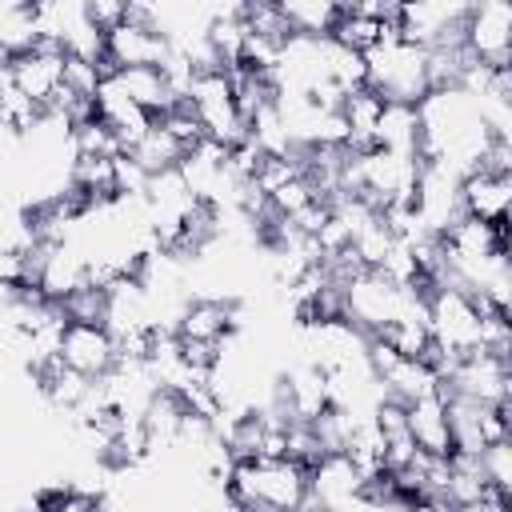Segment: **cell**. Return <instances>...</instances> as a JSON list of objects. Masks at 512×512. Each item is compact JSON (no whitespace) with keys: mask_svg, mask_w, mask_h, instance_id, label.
Instances as JSON below:
<instances>
[{"mask_svg":"<svg viewBox=\"0 0 512 512\" xmlns=\"http://www.w3.org/2000/svg\"><path fill=\"white\" fill-rule=\"evenodd\" d=\"M172 56L168 36L156 24H140V20H120L112 32H104V76L108 72H124V68H164Z\"/></svg>","mask_w":512,"mask_h":512,"instance_id":"cell-5","label":"cell"},{"mask_svg":"<svg viewBox=\"0 0 512 512\" xmlns=\"http://www.w3.org/2000/svg\"><path fill=\"white\" fill-rule=\"evenodd\" d=\"M84 12L100 32H112L124 20V0H84Z\"/></svg>","mask_w":512,"mask_h":512,"instance_id":"cell-20","label":"cell"},{"mask_svg":"<svg viewBox=\"0 0 512 512\" xmlns=\"http://www.w3.org/2000/svg\"><path fill=\"white\" fill-rule=\"evenodd\" d=\"M380 112H384V96H376L372 88H356V92L344 96L340 116H344V128H348V144H344L348 152H364V148H372Z\"/></svg>","mask_w":512,"mask_h":512,"instance_id":"cell-14","label":"cell"},{"mask_svg":"<svg viewBox=\"0 0 512 512\" xmlns=\"http://www.w3.org/2000/svg\"><path fill=\"white\" fill-rule=\"evenodd\" d=\"M236 328H240V308L220 296H192V300H184V308L176 316V336L184 344L224 348L236 336Z\"/></svg>","mask_w":512,"mask_h":512,"instance_id":"cell-6","label":"cell"},{"mask_svg":"<svg viewBox=\"0 0 512 512\" xmlns=\"http://www.w3.org/2000/svg\"><path fill=\"white\" fill-rule=\"evenodd\" d=\"M8 512H20V508H8Z\"/></svg>","mask_w":512,"mask_h":512,"instance_id":"cell-23","label":"cell"},{"mask_svg":"<svg viewBox=\"0 0 512 512\" xmlns=\"http://www.w3.org/2000/svg\"><path fill=\"white\" fill-rule=\"evenodd\" d=\"M480 468H484V480H488L492 496H500V500L512 504V440L488 444L480 452Z\"/></svg>","mask_w":512,"mask_h":512,"instance_id":"cell-19","label":"cell"},{"mask_svg":"<svg viewBox=\"0 0 512 512\" xmlns=\"http://www.w3.org/2000/svg\"><path fill=\"white\" fill-rule=\"evenodd\" d=\"M440 392L476 404H504L512 400V360L496 352H472L464 360H452L440 372Z\"/></svg>","mask_w":512,"mask_h":512,"instance_id":"cell-3","label":"cell"},{"mask_svg":"<svg viewBox=\"0 0 512 512\" xmlns=\"http://www.w3.org/2000/svg\"><path fill=\"white\" fill-rule=\"evenodd\" d=\"M60 364L88 376V380H100L116 368V340L104 324H64V336H60Z\"/></svg>","mask_w":512,"mask_h":512,"instance_id":"cell-8","label":"cell"},{"mask_svg":"<svg viewBox=\"0 0 512 512\" xmlns=\"http://www.w3.org/2000/svg\"><path fill=\"white\" fill-rule=\"evenodd\" d=\"M404 424H408V436H412L416 452H424V456H452L456 452L452 420H448V396L440 388L404 404Z\"/></svg>","mask_w":512,"mask_h":512,"instance_id":"cell-10","label":"cell"},{"mask_svg":"<svg viewBox=\"0 0 512 512\" xmlns=\"http://www.w3.org/2000/svg\"><path fill=\"white\" fill-rule=\"evenodd\" d=\"M460 40L476 64L512 68V4L508 0H472Z\"/></svg>","mask_w":512,"mask_h":512,"instance_id":"cell-4","label":"cell"},{"mask_svg":"<svg viewBox=\"0 0 512 512\" xmlns=\"http://www.w3.org/2000/svg\"><path fill=\"white\" fill-rule=\"evenodd\" d=\"M364 88L392 104H420L432 92L424 48L404 44L396 32H388L372 52H364Z\"/></svg>","mask_w":512,"mask_h":512,"instance_id":"cell-2","label":"cell"},{"mask_svg":"<svg viewBox=\"0 0 512 512\" xmlns=\"http://www.w3.org/2000/svg\"><path fill=\"white\" fill-rule=\"evenodd\" d=\"M460 208L472 220L508 224V212H512V176L508 172H492V168H476V172L460 176Z\"/></svg>","mask_w":512,"mask_h":512,"instance_id":"cell-11","label":"cell"},{"mask_svg":"<svg viewBox=\"0 0 512 512\" xmlns=\"http://www.w3.org/2000/svg\"><path fill=\"white\" fill-rule=\"evenodd\" d=\"M276 404L288 420L296 424H316L328 408H332V392H328V376L316 364H296L284 384H276Z\"/></svg>","mask_w":512,"mask_h":512,"instance_id":"cell-9","label":"cell"},{"mask_svg":"<svg viewBox=\"0 0 512 512\" xmlns=\"http://www.w3.org/2000/svg\"><path fill=\"white\" fill-rule=\"evenodd\" d=\"M224 492L244 508L304 512V504H308V468H300L296 460H236Z\"/></svg>","mask_w":512,"mask_h":512,"instance_id":"cell-1","label":"cell"},{"mask_svg":"<svg viewBox=\"0 0 512 512\" xmlns=\"http://www.w3.org/2000/svg\"><path fill=\"white\" fill-rule=\"evenodd\" d=\"M372 148L416 152L420 156V116H416V104H392V100H384V112L376 120Z\"/></svg>","mask_w":512,"mask_h":512,"instance_id":"cell-15","label":"cell"},{"mask_svg":"<svg viewBox=\"0 0 512 512\" xmlns=\"http://www.w3.org/2000/svg\"><path fill=\"white\" fill-rule=\"evenodd\" d=\"M112 76H116V84L124 88V96H128L136 108H144L152 120L180 104L176 92L168 88L164 68H124V72H112Z\"/></svg>","mask_w":512,"mask_h":512,"instance_id":"cell-12","label":"cell"},{"mask_svg":"<svg viewBox=\"0 0 512 512\" xmlns=\"http://www.w3.org/2000/svg\"><path fill=\"white\" fill-rule=\"evenodd\" d=\"M456 512H512V504H508V500H496V496H488V500H476V504H468V508H456Z\"/></svg>","mask_w":512,"mask_h":512,"instance_id":"cell-21","label":"cell"},{"mask_svg":"<svg viewBox=\"0 0 512 512\" xmlns=\"http://www.w3.org/2000/svg\"><path fill=\"white\" fill-rule=\"evenodd\" d=\"M248 512H284V508H248Z\"/></svg>","mask_w":512,"mask_h":512,"instance_id":"cell-22","label":"cell"},{"mask_svg":"<svg viewBox=\"0 0 512 512\" xmlns=\"http://www.w3.org/2000/svg\"><path fill=\"white\" fill-rule=\"evenodd\" d=\"M8 80L36 104V108H52V100L64 88V48L56 44H36L24 56L8 60Z\"/></svg>","mask_w":512,"mask_h":512,"instance_id":"cell-7","label":"cell"},{"mask_svg":"<svg viewBox=\"0 0 512 512\" xmlns=\"http://www.w3.org/2000/svg\"><path fill=\"white\" fill-rule=\"evenodd\" d=\"M56 308H60L64 324H104V316H108V292L88 284V288L72 292L68 300H60Z\"/></svg>","mask_w":512,"mask_h":512,"instance_id":"cell-18","label":"cell"},{"mask_svg":"<svg viewBox=\"0 0 512 512\" xmlns=\"http://www.w3.org/2000/svg\"><path fill=\"white\" fill-rule=\"evenodd\" d=\"M492 488L484 480V468H480V456L472 452H452L448 456V488H444V500L456 504V508H468L476 500H488ZM500 500V496H496Z\"/></svg>","mask_w":512,"mask_h":512,"instance_id":"cell-16","label":"cell"},{"mask_svg":"<svg viewBox=\"0 0 512 512\" xmlns=\"http://www.w3.org/2000/svg\"><path fill=\"white\" fill-rule=\"evenodd\" d=\"M288 36H308V40H324L332 36L336 20H340V0H276Z\"/></svg>","mask_w":512,"mask_h":512,"instance_id":"cell-13","label":"cell"},{"mask_svg":"<svg viewBox=\"0 0 512 512\" xmlns=\"http://www.w3.org/2000/svg\"><path fill=\"white\" fill-rule=\"evenodd\" d=\"M128 156L148 172V176H156V172H168V168H180V160H184V148L152 120V128L128 148Z\"/></svg>","mask_w":512,"mask_h":512,"instance_id":"cell-17","label":"cell"}]
</instances>
